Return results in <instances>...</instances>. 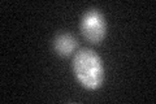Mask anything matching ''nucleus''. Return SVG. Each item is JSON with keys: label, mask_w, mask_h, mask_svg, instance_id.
I'll return each instance as SVG.
<instances>
[{"label": "nucleus", "mask_w": 156, "mask_h": 104, "mask_svg": "<svg viewBox=\"0 0 156 104\" xmlns=\"http://www.w3.org/2000/svg\"><path fill=\"white\" fill-rule=\"evenodd\" d=\"M73 70L82 85L96 88L103 81V65L100 57L91 49H81L73 60Z\"/></svg>", "instance_id": "obj_1"}, {"label": "nucleus", "mask_w": 156, "mask_h": 104, "mask_svg": "<svg viewBox=\"0 0 156 104\" xmlns=\"http://www.w3.org/2000/svg\"><path fill=\"white\" fill-rule=\"evenodd\" d=\"M55 51L62 57L69 56L77 46L76 39L70 34H58L55 39Z\"/></svg>", "instance_id": "obj_3"}, {"label": "nucleus", "mask_w": 156, "mask_h": 104, "mask_svg": "<svg viewBox=\"0 0 156 104\" xmlns=\"http://www.w3.org/2000/svg\"><path fill=\"white\" fill-rule=\"evenodd\" d=\"M81 30L83 37L91 43H100L105 35V22L98 11H89L82 18Z\"/></svg>", "instance_id": "obj_2"}]
</instances>
